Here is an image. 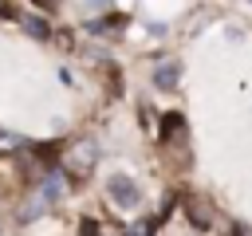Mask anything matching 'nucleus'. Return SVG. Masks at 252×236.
Wrapping results in <instances>:
<instances>
[{
  "label": "nucleus",
  "instance_id": "obj_5",
  "mask_svg": "<svg viewBox=\"0 0 252 236\" xmlns=\"http://www.w3.org/2000/svg\"><path fill=\"white\" fill-rule=\"evenodd\" d=\"M24 28H28L32 39H47V35H51V24L39 20V16H24Z\"/></svg>",
  "mask_w": 252,
  "mask_h": 236
},
{
  "label": "nucleus",
  "instance_id": "obj_6",
  "mask_svg": "<svg viewBox=\"0 0 252 236\" xmlns=\"http://www.w3.org/2000/svg\"><path fill=\"white\" fill-rule=\"evenodd\" d=\"M185 208H189V212H193V224H197V228H205V224H209V208H205V205H201V201H189V205H185Z\"/></svg>",
  "mask_w": 252,
  "mask_h": 236
},
{
  "label": "nucleus",
  "instance_id": "obj_2",
  "mask_svg": "<svg viewBox=\"0 0 252 236\" xmlns=\"http://www.w3.org/2000/svg\"><path fill=\"white\" fill-rule=\"evenodd\" d=\"M67 169L63 173H71V177H87L91 173V165H94V142H79L71 153H67Z\"/></svg>",
  "mask_w": 252,
  "mask_h": 236
},
{
  "label": "nucleus",
  "instance_id": "obj_1",
  "mask_svg": "<svg viewBox=\"0 0 252 236\" xmlns=\"http://www.w3.org/2000/svg\"><path fill=\"white\" fill-rule=\"evenodd\" d=\"M106 193H110V201L122 205V208H134V205L142 201V189H138L130 177H122V173H114V177L106 181Z\"/></svg>",
  "mask_w": 252,
  "mask_h": 236
},
{
  "label": "nucleus",
  "instance_id": "obj_4",
  "mask_svg": "<svg viewBox=\"0 0 252 236\" xmlns=\"http://www.w3.org/2000/svg\"><path fill=\"white\" fill-rule=\"evenodd\" d=\"M185 130V118L177 114V110H169V114H161V142H169V138H177Z\"/></svg>",
  "mask_w": 252,
  "mask_h": 236
},
{
  "label": "nucleus",
  "instance_id": "obj_3",
  "mask_svg": "<svg viewBox=\"0 0 252 236\" xmlns=\"http://www.w3.org/2000/svg\"><path fill=\"white\" fill-rule=\"evenodd\" d=\"M177 79H181V67H177L173 59H161V63H158V71H154L158 90H173V87H177Z\"/></svg>",
  "mask_w": 252,
  "mask_h": 236
},
{
  "label": "nucleus",
  "instance_id": "obj_7",
  "mask_svg": "<svg viewBox=\"0 0 252 236\" xmlns=\"http://www.w3.org/2000/svg\"><path fill=\"white\" fill-rule=\"evenodd\" d=\"M79 236H102L98 224H94V216H83V220H79Z\"/></svg>",
  "mask_w": 252,
  "mask_h": 236
}]
</instances>
